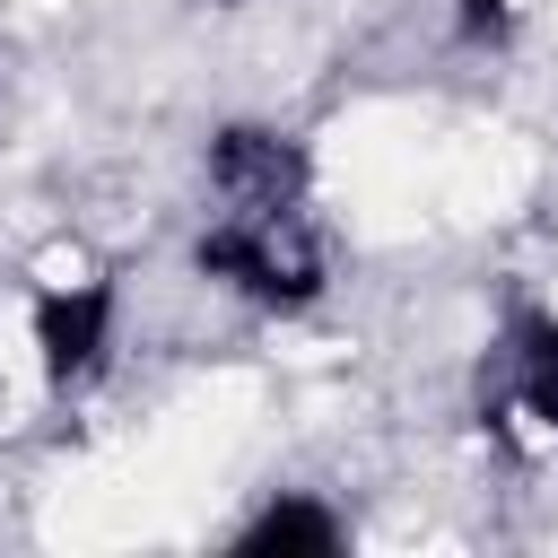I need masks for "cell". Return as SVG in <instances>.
<instances>
[{
  "mask_svg": "<svg viewBox=\"0 0 558 558\" xmlns=\"http://www.w3.org/2000/svg\"><path fill=\"white\" fill-rule=\"evenodd\" d=\"M192 270L279 323L331 296V253H323L314 209H209L192 235Z\"/></svg>",
  "mask_w": 558,
  "mask_h": 558,
  "instance_id": "6da1fadb",
  "label": "cell"
},
{
  "mask_svg": "<svg viewBox=\"0 0 558 558\" xmlns=\"http://www.w3.org/2000/svg\"><path fill=\"white\" fill-rule=\"evenodd\" d=\"M26 349H35V375L52 401H78L113 375V349H122V288L105 270L87 279H44L26 296Z\"/></svg>",
  "mask_w": 558,
  "mask_h": 558,
  "instance_id": "7a4b0ae2",
  "label": "cell"
},
{
  "mask_svg": "<svg viewBox=\"0 0 558 558\" xmlns=\"http://www.w3.org/2000/svg\"><path fill=\"white\" fill-rule=\"evenodd\" d=\"M480 427L558 445V305H506L480 357Z\"/></svg>",
  "mask_w": 558,
  "mask_h": 558,
  "instance_id": "3957f363",
  "label": "cell"
},
{
  "mask_svg": "<svg viewBox=\"0 0 558 558\" xmlns=\"http://www.w3.org/2000/svg\"><path fill=\"white\" fill-rule=\"evenodd\" d=\"M209 209H314V148L288 122H218L201 148Z\"/></svg>",
  "mask_w": 558,
  "mask_h": 558,
  "instance_id": "277c9868",
  "label": "cell"
},
{
  "mask_svg": "<svg viewBox=\"0 0 558 558\" xmlns=\"http://www.w3.org/2000/svg\"><path fill=\"white\" fill-rule=\"evenodd\" d=\"M244 558H340L349 549V514L314 488H270L244 523H235Z\"/></svg>",
  "mask_w": 558,
  "mask_h": 558,
  "instance_id": "5b68a950",
  "label": "cell"
},
{
  "mask_svg": "<svg viewBox=\"0 0 558 558\" xmlns=\"http://www.w3.org/2000/svg\"><path fill=\"white\" fill-rule=\"evenodd\" d=\"M523 26V0H453V35L462 44H506Z\"/></svg>",
  "mask_w": 558,
  "mask_h": 558,
  "instance_id": "8992f818",
  "label": "cell"
}]
</instances>
